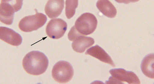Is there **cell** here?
<instances>
[{"mask_svg":"<svg viewBox=\"0 0 154 84\" xmlns=\"http://www.w3.org/2000/svg\"><path fill=\"white\" fill-rule=\"evenodd\" d=\"M154 54H150L146 56L142 60L141 65L142 71L146 76L153 79Z\"/></svg>","mask_w":154,"mask_h":84,"instance_id":"13","label":"cell"},{"mask_svg":"<svg viewBox=\"0 0 154 84\" xmlns=\"http://www.w3.org/2000/svg\"><path fill=\"white\" fill-rule=\"evenodd\" d=\"M97 7L104 16L109 18L116 17L117 10L112 3L108 0H100L97 2Z\"/></svg>","mask_w":154,"mask_h":84,"instance_id":"12","label":"cell"},{"mask_svg":"<svg viewBox=\"0 0 154 84\" xmlns=\"http://www.w3.org/2000/svg\"><path fill=\"white\" fill-rule=\"evenodd\" d=\"M78 5V1L66 0V14L68 19L72 18L75 14Z\"/></svg>","mask_w":154,"mask_h":84,"instance_id":"14","label":"cell"},{"mask_svg":"<svg viewBox=\"0 0 154 84\" xmlns=\"http://www.w3.org/2000/svg\"><path fill=\"white\" fill-rule=\"evenodd\" d=\"M112 76L106 84H122V82L128 84H138L140 81L136 74L132 71H127L123 68L112 69L109 71Z\"/></svg>","mask_w":154,"mask_h":84,"instance_id":"6","label":"cell"},{"mask_svg":"<svg viewBox=\"0 0 154 84\" xmlns=\"http://www.w3.org/2000/svg\"><path fill=\"white\" fill-rule=\"evenodd\" d=\"M0 38L10 45L16 46L21 45L23 41L19 33L12 29L2 26L0 30Z\"/></svg>","mask_w":154,"mask_h":84,"instance_id":"9","label":"cell"},{"mask_svg":"<svg viewBox=\"0 0 154 84\" xmlns=\"http://www.w3.org/2000/svg\"><path fill=\"white\" fill-rule=\"evenodd\" d=\"M85 54L90 55L103 62L110 64L113 67H116L111 57L103 48L98 45L87 49Z\"/></svg>","mask_w":154,"mask_h":84,"instance_id":"11","label":"cell"},{"mask_svg":"<svg viewBox=\"0 0 154 84\" xmlns=\"http://www.w3.org/2000/svg\"><path fill=\"white\" fill-rule=\"evenodd\" d=\"M97 24V20L95 16L91 13H86L77 19L74 26L79 33L88 36L95 31Z\"/></svg>","mask_w":154,"mask_h":84,"instance_id":"2","label":"cell"},{"mask_svg":"<svg viewBox=\"0 0 154 84\" xmlns=\"http://www.w3.org/2000/svg\"><path fill=\"white\" fill-rule=\"evenodd\" d=\"M22 4L23 1H2L0 14L1 22L8 25L12 24L15 12L21 9Z\"/></svg>","mask_w":154,"mask_h":84,"instance_id":"4","label":"cell"},{"mask_svg":"<svg viewBox=\"0 0 154 84\" xmlns=\"http://www.w3.org/2000/svg\"><path fill=\"white\" fill-rule=\"evenodd\" d=\"M67 28L66 22L60 18L51 19L48 23L46 28L48 36L53 39H58L62 37Z\"/></svg>","mask_w":154,"mask_h":84,"instance_id":"8","label":"cell"},{"mask_svg":"<svg viewBox=\"0 0 154 84\" xmlns=\"http://www.w3.org/2000/svg\"><path fill=\"white\" fill-rule=\"evenodd\" d=\"M48 60L44 53L38 51L28 53L24 58L23 66L28 73L39 76L45 72L48 65Z\"/></svg>","mask_w":154,"mask_h":84,"instance_id":"1","label":"cell"},{"mask_svg":"<svg viewBox=\"0 0 154 84\" xmlns=\"http://www.w3.org/2000/svg\"><path fill=\"white\" fill-rule=\"evenodd\" d=\"M64 7L63 0L48 1L45 7V12L50 18L58 17L62 13Z\"/></svg>","mask_w":154,"mask_h":84,"instance_id":"10","label":"cell"},{"mask_svg":"<svg viewBox=\"0 0 154 84\" xmlns=\"http://www.w3.org/2000/svg\"><path fill=\"white\" fill-rule=\"evenodd\" d=\"M36 14L33 15L26 17L22 18L19 23V27L25 32H31L37 30L46 23L47 18L45 15L38 13L36 9Z\"/></svg>","mask_w":154,"mask_h":84,"instance_id":"3","label":"cell"},{"mask_svg":"<svg viewBox=\"0 0 154 84\" xmlns=\"http://www.w3.org/2000/svg\"><path fill=\"white\" fill-rule=\"evenodd\" d=\"M68 38L69 40L73 41L72 48L74 51L78 53L84 52L87 48L93 45L95 43L93 38L82 35L75 29H72L69 31Z\"/></svg>","mask_w":154,"mask_h":84,"instance_id":"7","label":"cell"},{"mask_svg":"<svg viewBox=\"0 0 154 84\" xmlns=\"http://www.w3.org/2000/svg\"><path fill=\"white\" fill-rule=\"evenodd\" d=\"M52 73L54 80L59 83H65L72 79L74 75V70L69 62L60 61L54 66Z\"/></svg>","mask_w":154,"mask_h":84,"instance_id":"5","label":"cell"}]
</instances>
